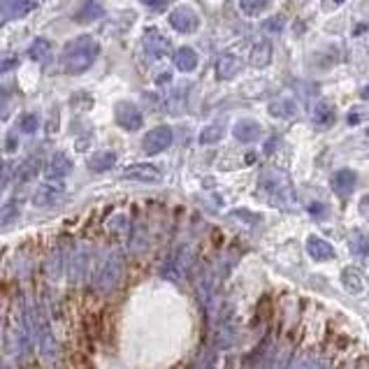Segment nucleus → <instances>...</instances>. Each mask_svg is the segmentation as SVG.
Segmentation results:
<instances>
[{
    "label": "nucleus",
    "mask_w": 369,
    "mask_h": 369,
    "mask_svg": "<svg viewBox=\"0 0 369 369\" xmlns=\"http://www.w3.org/2000/svg\"><path fill=\"white\" fill-rule=\"evenodd\" d=\"M237 5L246 17H260L269 7V0H237Z\"/></svg>",
    "instance_id": "nucleus-26"
},
{
    "label": "nucleus",
    "mask_w": 369,
    "mask_h": 369,
    "mask_svg": "<svg viewBox=\"0 0 369 369\" xmlns=\"http://www.w3.org/2000/svg\"><path fill=\"white\" fill-rule=\"evenodd\" d=\"M91 262H93V248L91 244L79 242L67 255V279L70 286H81L88 279L91 272Z\"/></svg>",
    "instance_id": "nucleus-3"
},
{
    "label": "nucleus",
    "mask_w": 369,
    "mask_h": 369,
    "mask_svg": "<svg viewBox=\"0 0 369 369\" xmlns=\"http://www.w3.org/2000/svg\"><path fill=\"white\" fill-rule=\"evenodd\" d=\"M346 3V0H330V5H333V7H339V5H344Z\"/></svg>",
    "instance_id": "nucleus-40"
},
{
    "label": "nucleus",
    "mask_w": 369,
    "mask_h": 369,
    "mask_svg": "<svg viewBox=\"0 0 369 369\" xmlns=\"http://www.w3.org/2000/svg\"><path fill=\"white\" fill-rule=\"evenodd\" d=\"M195 369H216V358H214V353H209V356L202 358L200 365L195 367Z\"/></svg>",
    "instance_id": "nucleus-36"
},
{
    "label": "nucleus",
    "mask_w": 369,
    "mask_h": 369,
    "mask_svg": "<svg viewBox=\"0 0 369 369\" xmlns=\"http://www.w3.org/2000/svg\"><path fill=\"white\" fill-rule=\"evenodd\" d=\"M342 286L351 293V295H360V293H365L363 272H360L358 267H346L342 272Z\"/></svg>",
    "instance_id": "nucleus-17"
},
{
    "label": "nucleus",
    "mask_w": 369,
    "mask_h": 369,
    "mask_svg": "<svg viewBox=\"0 0 369 369\" xmlns=\"http://www.w3.org/2000/svg\"><path fill=\"white\" fill-rule=\"evenodd\" d=\"M307 253L311 255L314 260L318 262H326V260H335L337 258V251L335 246L328 242V239H323L318 235H311L307 239Z\"/></svg>",
    "instance_id": "nucleus-13"
},
{
    "label": "nucleus",
    "mask_w": 369,
    "mask_h": 369,
    "mask_svg": "<svg viewBox=\"0 0 369 369\" xmlns=\"http://www.w3.org/2000/svg\"><path fill=\"white\" fill-rule=\"evenodd\" d=\"M63 195H65V188L61 182H44L33 193V205L37 209H51L63 200Z\"/></svg>",
    "instance_id": "nucleus-7"
},
{
    "label": "nucleus",
    "mask_w": 369,
    "mask_h": 369,
    "mask_svg": "<svg viewBox=\"0 0 369 369\" xmlns=\"http://www.w3.org/2000/svg\"><path fill=\"white\" fill-rule=\"evenodd\" d=\"M248 61H251L253 67H267L272 63V44L267 40H260L253 44L251 54H248Z\"/></svg>",
    "instance_id": "nucleus-18"
},
{
    "label": "nucleus",
    "mask_w": 369,
    "mask_h": 369,
    "mask_svg": "<svg viewBox=\"0 0 369 369\" xmlns=\"http://www.w3.org/2000/svg\"><path fill=\"white\" fill-rule=\"evenodd\" d=\"M360 98H363V100H369V86H365L363 91H360Z\"/></svg>",
    "instance_id": "nucleus-39"
},
{
    "label": "nucleus",
    "mask_w": 369,
    "mask_h": 369,
    "mask_svg": "<svg viewBox=\"0 0 369 369\" xmlns=\"http://www.w3.org/2000/svg\"><path fill=\"white\" fill-rule=\"evenodd\" d=\"M72 172V161L63 152H56L49 161L47 182H63V179Z\"/></svg>",
    "instance_id": "nucleus-14"
},
{
    "label": "nucleus",
    "mask_w": 369,
    "mask_h": 369,
    "mask_svg": "<svg viewBox=\"0 0 369 369\" xmlns=\"http://www.w3.org/2000/svg\"><path fill=\"white\" fill-rule=\"evenodd\" d=\"M293 369H330V363L323 356H314V353H309V356H302L297 360Z\"/></svg>",
    "instance_id": "nucleus-27"
},
{
    "label": "nucleus",
    "mask_w": 369,
    "mask_h": 369,
    "mask_svg": "<svg viewBox=\"0 0 369 369\" xmlns=\"http://www.w3.org/2000/svg\"><path fill=\"white\" fill-rule=\"evenodd\" d=\"M214 342L218 349H230L232 344H235V330H232L230 323H221V326L216 328V333H214Z\"/></svg>",
    "instance_id": "nucleus-25"
},
{
    "label": "nucleus",
    "mask_w": 369,
    "mask_h": 369,
    "mask_svg": "<svg viewBox=\"0 0 369 369\" xmlns=\"http://www.w3.org/2000/svg\"><path fill=\"white\" fill-rule=\"evenodd\" d=\"M269 114L274 119H293L297 114V105L290 100V98H281V100L269 102Z\"/></svg>",
    "instance_id": "nucleus-23"
},
{
    "label": "nucleus",
    "mask_w": 369,
    "mask_h": 369,
    "mask_svg": "<svg viewBox=\"0 0 369 369\" xmlns=\"http://www.w3.org/2000/svg\"><path fill=\"white\" fill-rule=\"evenodd\" d=\"M37 7V0H0V26L10 19H21Z\"/></svg>",
    "instance_id": "nucleus-11"
},
{
    "label": "nucleus",
    "mask_w": 369,
    "mask_h": 369,
    "mask_svg": "<svg viewBox=\"0 0 369 369\" xmlns=\"http://www.w3.org/2000/svg\"><path fill=\"white\" fill-rule=\"evenodd\" d=\"M17 65H19V58H17V56H12V54H0V74L14 70Z\"/></svg>",
    "instance_id": "nucleus-32"
},
{
    "label": "nucleus",
    "mask_w": 369,
    "mask_h": 369,
    "mask_svg": "<svg viewBox=\"0 0 369 369\" xmlns=\"http://www.w3.org/2000/svg\"><path fill=\"white\" fill-rule=\"evenodd\" d=\"M314 121L318 123L321 128H326V126H330L335 121V109L330 107L328 102H318L314 107Z\"/></svg>",
    "instance_id": "nucleus-28"
},
{
    "label": "nucleus",
    "mask_w": 369,
    "mask_h": 369,
    "mask_svg": "<svg viewBox=\"0 0 369 369\" xmlns=\"http://www.w3.org/2000/svg\"><path fill=\"white\" fill-rule=\"evenodd\" d=\"M265 28H267V31H281V28H283V19L281 17L269 19V21H265Z\"/></svg>",
    "instance_id": "nucleus-37"
},
{
    "label": "nucleus",
    "mask_w": 369,
    "mask_h": 369,
    "mask_svg": "<svg viewBox=\"0 0 369 369\" xmlns=\"http://www.w3.org/2000/svg\"><path fill=\"white\" fill-rule=\"evenodd\" d=\"M223 126H218V123H212V126H207V128H202V133H200V145H216V142H221L223 140Z\"/></svg>",
    "instance_id": "nucleus-30"
},
{
    "label": "nucleus",
    "mask_w": 369,
    "mask_h": 369,
    "mask_svg": "<svg viewBox=\"0 0 369 369\" xmlns=\"http://www.w3.org/2000/svg\"><path fill=\"white\" fill-rule=\"evenodd\" d=\"M258 311L262 316V321L269 318V314H272V302H269V297H262V302L258 304Z\"/></svg>",
    "instance_id": "nucleus-35"
},
{
    "label": "nucleus",
    "mask_w": 369,
    "mask_h": 369,
    "mask_svg": "<svg viewBox=\"0 0 369 369\" xmlns=\"http://www.w3.org/2000/svg\"><path fill=\"white\" fill-rule=\"evenodd\" d=\"M40 158H26L24 163L19 165L17 168V179L21 184H26V182H31V179H35L37 175H40Z\"/></svg>",
    "instance_id": "nucleus-24"
},
{
    "label": "nucleus",
    "mask_w": 369,
    "mask_h": 369,
    "mask_svg": "<svg viewBox=\"0 0 369 369\" xmlns=\"http://www.w3.org/2000/svg\"><path fill=\"white\" fill-rule=\"evenodd\" d=\"M123 179L140 184H158L163 179V172L152 163H133L123 170Z\"/></svg>",
    "instance_id": "nucleus-10"
},
{
    "label": "nucleus",
    "mask_w": 369,
    "mask_h": 369,
    "mask_svg": "<svg viewBox=\"0 0 369 369\" xmlns=\"http://www.w3.org/2000/svg\"><path fill=\"white\" fill-rule=\"evenodd\" d=\"M49 54H51V42L44 40V37H37L31 44V49H28V56H31L33 61H44Z\"/></svg>",
    "instance_id": "nucleus-29"
},
{
    "label": "nucleus",
    "mask_w": 369,
    "mask_h": 369,
    "mask_svg": "<svg viewBox=\"0 0 369 369\" xmlns=\"http://www.w3.org/2000/svg\"><path fill=\"white\" fill-rule=\"evenodd\" d=\"M188 258H191V251H188V246H177L175 251L168 255V260H165L163 265V276L170 279V281L179 283L182 279L186 276V269H188Z\"/></svg>",
    "instance_id": "nucleus-4"
},
{
    "label": "nucleus",
    "mask_w": 369,
    "mask_h": 369,
    "mask_svg": "<svg viewBox=\"0 0 369 369\" xmlns=\"http://www.w3.org/2000/svg\"><path fill=\"white\" fill-rule=\"evenodd\" d=\"M114 119L116 123L123 128V130L133 133V130H140L142 123H145V116H142V112L135 107L133 102H116L114 107Z\"/></svg>",
    "instance_id": "nucleus-8"
},
{
    "label": "nucleus",
    "mask_w": 369,
    "mask_h": 369,
    "mask_svg": "<svg viewBox=\"0 0 369 369\" xmlns=\"http://www.w3.org/2000/svg\"><path fill=\"white\" fill-rule=\"evenodd\" d=\"M100 17H105V7L100 3H95V0H86L77 10V14H74V21H77V24H91V21Z\"/></svg>",
    "instance_id": "nucleus-19"
},
{
    "label": "nucleus",
    "mask_w": 369,
    "mask_h": 369,
    "mask_svg": "<svg viewBox=\"0 0 369 369\" xmlns=\"http://www.w3.org/2000/svg\"><path fill=\"white\" fill-rule=\"evenodd\" d=\"M116 165V154L109 152V149H105V152H98L93 154L91 158H88V168H91V172H107Z\"/></svg>",
    "instance_id": "nucleus-21"
},
{
    "label": "nucleus",
    "mask_w": 369,
    "mask_h": 369,
    "mask_svg": "<svg viewBox=\"0 0 369 369\" xmlns=\"http://www.w3.org/2000/svg\"><path fill=\"white\" fill-rule=\"evenodd\" d=\"M330 184H333V191L337 195H342V198H346L349 193H353V188H356L358 184V175L353 170L349 168H344V170H337L333 179H330Z\"/></svg>",
    "instance_id": "nucleus-15"
},
{
    "label": "nucleus",
    "mask_w": 369,
    "mask_h": 369,
    "mask_svg": "<svg viewBox=\"0 0 369 369\" xmlns=\"http://www.w3.org/2000/svg\"><path fill=\"white\" fill-rule=\"evenodd\" d=\"M142 42H145L147 54L154 56V58L168 56L170 49H172L170 40L161 31H158V28H147V31H145V40H142Z\"/></svg>",
    "instance_id": "nucleus-12"
},
{
    "label": "nucleus",
    "mask_w": 369,
    "mask_h": 369,
    "mask_svg": "<svg viewBox=\"0 0 369 369\" xmlns=\"http://www.w3.org/2000/svg\"><path fill=\"white\" fill-rule=\"evenodd\" d=\"M172 140H175V135H172L170 126H156L145 135V140H142V149H145V154H149V156L163 154L165 149L172 145Z\"/></svg>",
    "instance_id": "nucleus-6"
},
{
    "label": "nucleus",
    "mask_w": 369,
    "mask_h": 369,
    "mask_svg": "<svg viewBox=\"0 0 369 369\" xmlns=\"http://www.w3.org/2000/svg\"><path fill=\"white\" fill-rule=\"evenodd\" d=\"M168 21H170V26L182 35H191L200 28V17L195 14L193 7H188V5L175 7V10L170 12Z\"/></svg>",
    "instance_id": "nucleus-5"
},
{
    "label": "nucleus",
    "mask_w": 369,
    "mask_h": 369,
    "mask_svg": "<svg viewBox=\"0 0 369 369\" xmlns=\"http://www.w3.org/2000/svg\"><path fill=\"white\" fill-rule=\"evenodd\" d=\"M100 54V44L91 35H81L77 40L67 42L63 49V70L67 74H81L95 63Z\"/></svg>",
    "instance_id": "nucleus-1"
},
{
    "label": "nucleus",
    "mask_w": 369,
    "mask_h": 369,
    "mask_svg": "<svg viewBox=\"0 0 369 369\" xmlns=\"http://www.w3.org/2000/svg\"><path fill=\"white\" fill-rule=\"evenodd\" d=\"M367 200H369V198H367Z\"/></svg>",
    "instance_id": "nucleus-42"
},
{
    "label": "nucleus",
    "mask_w": 369,
    "mask_h": 369,
    "mask_svg": "<svg viewBox=\"0 0 369 369\" xmlns=\"http://www.w3.org/2000/svg\"><path fill=\"white\" fill-rule=\"evenodd\" d=\"M7 105H10V91L5 86H0V116H5Z\"/></svg>",
    "instance_id": "nucleus-34"
},
{
    "label": "nucleus",
    "mask_w": 369,
    "mask_h": 369,
    "mask_svg": "<svg viewBox=\"0 0 369 369\" xmlns=\"http://www.w3.org/2000/svg\"><path fill=\"white\" fill-rule=\"evenodd\" d=\"M260 126L253 121V119H242V121H237L235 128H232V135L239 140V142H244V145H251V142H255L260 137Z\"/></svg>",
    "instance_id": "nucleus-16"
},
{
    "label": "nucleus",
    "mask_w": 369,
    "mask_h": 369,
    "mask_svg": "<svg viewBox=\"0 0 369 369\" xmlns=\"http://www.w3.org/2000/svg\"><path fill=\"white\" fill-rule=\"evenodd\" d=\"M37 128H40V116L37 114H24L19 119V130L21 133L33 135V133H37Z\"/></svg>",
    "instance_id": "nucleus-31"
},
{
    "label": "nucleus",
    "mask_w": 369,
    "mask_h": 369,
    "mask_svg": "<svg viewBox=\"0 0 369 369\" xmlns=\"http://www.w3.org/2000/svg\"><path fill=\"white\" fill-rule=\"evenodd\" d=\"M65 272H67V255L63 251V244H56L49 251L47 260H44V276L56 283L61 281Z\"/></svg>",
    "instance_id": "nucleus-9"
},
{
    "label": "nucleus",
    "mask_w": 369,
    "mask_h": 369,
    "mask_svg": "<svg viewBox=\"0 0 369 369\" xmlns=\"http://www.w3.org/2000/svg\"><path fill=\"white\" fill-rule=\"evenodd\" d=\"M356 237H358V242L353 239V251H356L358 255H367V253H369V242H367V237L363 235V232H356Z\"/></svg>",
    "instance_id": "nucleus-33"
},
{
    "label": "nucleus",
    "mask_w": 369,
    "mask_h": 369,
    "mask_svg": "<svg viewBox=\"0 0 369 369\" xmlns=\"http://www.w3.org/2000/svg\"><path fill=\"white\" fill-rule=\"evenodd\" d=\"M239 72V58L235 54H223L216 63L218 79H232Z\"/></svg>",
    "instance_id": "nucleus-22"
},
{
    "label": "nucleus",
    "mask_w": 369,
    "mask_h": 369,
    "mask_svg": "<svg viewBox=\"0 0 369 369\" xmlns=\"http://www.w3.org/2000/svg\"><path fill=\"white\" fill-rule=\"evenodd\" d=\"M198 63H200V58H198V51H195V49H191V47L177 49V54H175V67H177V70L193 72L195 67H198Z\"/></svg>",
    "instance_id": "nucleus-20"
},
{
    "label": "nucleus",
    "mask_w": 369,
    "mask_h": 369,
    "mask_svg": "<svg viewBox=\"0 0 369 369\" xmlns=\"http://www.w3.org/2000/svg\"><path fill=\"white\" fill-rule=\"evenodd\" d=\"M145 5H149V7H158V5H163L165 0H142Z\"/></svg>",
    "instance_id": "nucleus-38"
},
{
    "label": "nucleus",
    "mask_w": 369,
    "mask_h": 369,
    "mask_svg": "<svg viewBox=\"0 0 369 369\" xmlns=\"http://www.w3.org/2000/svg\"><path fill=\"white\" fill-rule=\"evenodd\" d=\"M3 168H5V165H3V156H0V177H3Z\"/></svg>",
    "instance_id": "nucleus-41"
},
{
    "label": "nucleus",
    "mask_w": 369,
    "mask_h": 369,
    "mask_svg": "<svg viewBox=\"0 0 369 369\" xmlns=\"http://www.w3.org/2000/svg\"><path fill=\"white\" fill-rule=\"evenodd\" d=\"M123 279H126V258L119 248H112L100 260V265H98V272L93 276V288L98 295H112L123 283Z\"/></svg>",
    "instance_id": "nucleus-2"
}]
</instances>
